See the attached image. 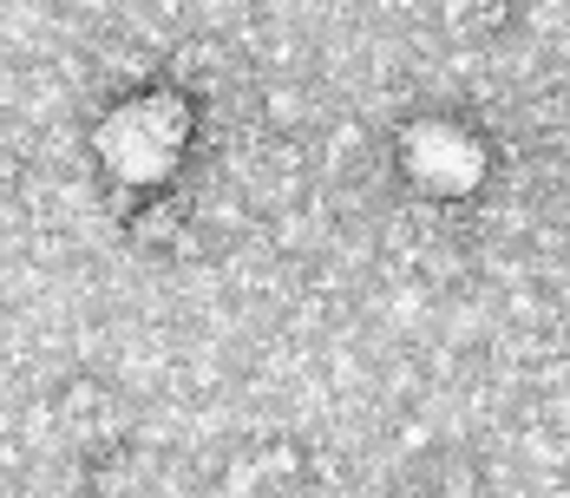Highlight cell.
Returning a JSON list of instances; mask_svg holds the SVG:
<instances>
[{
    "instance_id": "cell-2",
    "label": "cell",
    "mask_w": 570,
    "mask_h": 498,
    "mask_svg": "<svg viewBox=\"0 0 570 498\" xmlns=\"http://www.w3.org/2000/svg\"><path fill=\"white\" fill-rule=\"evenodd\" d=\"M406 170L426 184V191H472L479 170H485V152L479 138H465L459 125H420L406 138Z\"/></svg>"
},
{
    "instance_id": "cell-1",
    "label": "cell",
    "mask_w": 570,
    "mask_h": 498,
    "mask_svg": "<svg viewBox=\"0 0 570 498\" xmlns=\"http://www.w3.org/2000/svg\"><path fill=\"white\" fill-rule=\"evenodd\" d=\"M177 145H184V111L165 106V99H138V106H118L106 118V131H99V152H106V165L118 177H131V184H151V177H165L177 158Z\"/></svg>"
}]
</instances>
